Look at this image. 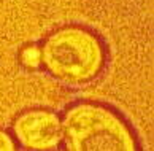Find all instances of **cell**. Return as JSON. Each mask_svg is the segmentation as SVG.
<instances>
[{
    "label": "cell",
    "mask_w": 154,
    "mask_h": 151,
    "mask_svg": "<svg viewBox=\"0 0 154 151\" xmlns=\"http://www.w3.org/2000/svg\"><path fill=\"white\" fill-rule=\"evenodd\" d=\"M0 151H18V143L13 135L0 127Z\"/></svg>",
    "instance_id": "cell-5"
},
{
    "label": "cell",
    "mask_w": 154,
    "mask_h": 151,
    "mask_svg": "<svg viewBox=\"0 0 154 151\" xmlns=\"http://www.w3.org/2000/svg\"><path fill=\"white\" fill-rule=\"evenodd\" d=\"M60 124L65 151H140L132 127L102 103H73Z\"/></svg>",
    "instance_id": "cell-1"
},
{
    "label": "cell",
    "mask_w": 154,
    "mask_h": 151,
    "mask_svg": "<svg viewBox=\"0 0 154 151\" xmlns=\"http://www.w3.org/2000/svg\"><path fill=\"white\" fill-rule=\"evenodd\" d=\"M42 65L54 78L70 84L94 80L105 65L103 45L94 32L78 26L60 27L43 42Z\"/></svg>",
    "instance_id": "cell-2"
},
{
    "label": "cell",
    "mask_w": 154,
    "mask_h": 151,
    "mask_svg": "<svg viewBox=\"0 0 154 151\" xmlns=\"http://www.w3.org/2000/svg\"><path fill=\"white\" fill-rule=\"evenodd\" d=\"M21 62L27 68H38L42 65V51L37 45H27L21 51Z\"/></svg>",
    "instance_id": "cell-4"
},
{
    "label": "cell",
    "mask_w": 154,
    "mask_h": 151,
    "mask_svg": "<svg viewBox=\"0 0 154 151\" xmlns=\"http://www.w3.org/2000/svg\"><path fill=\"white\" fill-rule=\"evenodd\" d=\"M11 131L16 143L30 151H51L62 142L59 116L45 108H32L18 115Z\"/></svg>",
    "instance_id": "cell-3"
}]
</instances>
